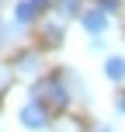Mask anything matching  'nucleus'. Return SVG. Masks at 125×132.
<instances>
[{
  "label": "nucleus",
  "mask_w": 125,
  "mask_h": 132,
  "mask_svg": "<svg viewBox=\"0 0 125 132\" xmlns=\"http://www.w3.org/2000/svg\"><path fill=\"white\" fill-rule=\"evenodd\" d=\"M97 7H101L104 14H118V11H122V0H97Z\"/></svg>",
  "instance_id": "9"
},
{
  "label": "nucleus",
  "mask_w": 125,
  "mask_h": 132,
  "mask_svg": "<svg viewBox=\"0 0 125 132\" xmlns=\"http://www.w3.org/2000/svg\"><path fill=\"white\" fill-rule=\"evenodd\" d=\"M97 132H111V129H97Z\"/></svg>",
  "instance_id": "12"
},
{
  "label": "nucleus",
  "mask_w": 125,
  "mask_h": 132,
  "mask_svg": "<svg viewBox=\"0 0 125 132\" xmlns=\"http://www.w3.org/2000/svg\"><path fill=\"white\" fill-rule=\"evenodd\" d=\"M45 7H49V0H18V4H14V21H18L21 28H28L31 21L42 18Z\"/></svg>",
  "instance_id": "2"
},
{
  "label": "nucleus",
  "mask_w": 125,
  "mask_h": 132,
  "mask_svg": "<svg viewBox=\"0 0 125 132\" xmlns=\"http://www.w3.org/2000/svg\"><path fill=\"white\" fill-rule=\"evenodd\" d=\"M38 66H42L38 52H21V56H18V63H14V70H18L21 77H35V73H38Z\"/></svg>",
  "instance_id": "6"
},
{
  "label": "nucleus",
  "mask_w": 125,
  "mask_h": 132,
  "mask_svg": "<svg viewBox=\"0 0 125 132\" xmlns=\"http://www.w3.org/2000/svg\"><path fill=\"white\" fill-rule=\"evenodd\" d=\"M49 4H52V0H49Z\"/></svg>",
  "instance_id": "13"
},
{
  "label": "nucleus",
  "mask_w": 125,
  "mask_h": 132,
  "mask_svg": "<svg viewBox=\"0 0 125 132\" xmlns=\"http://www.w3.org/2000/svg\"><path fill=\"white\" fill-rule=\"evenodd\" d=\"M104 77L111 84H122L125 80V56H108L104 59Z\"/></svg>",
  "instance_id": "7"
},
{
  "label": "nucleus",
  "mask_w": 125,
  "mask_h": 132,
  "mask_svg": "<svg viewBox=\"0 0 125 132\" xmlns=\"http://www.w3.org/2000/svg\"><path fill=\"white\" fill-rule=\"evenodd\" d=\"M18 122H21L24 129H31V132H42V129H49V111H45V104H42V101L31 97V101L18 111Z\"/></svg>",
  "instance_id": "1"
},
{
  "label": "nucleus",
  "mask_w": 125,
  "mask_h": 132,
  "mask_svg": "<svg viewBox=\"0 0 125 132\" xmlns=\"http://www.w3.org/2000/svg\"><path fill=\"white\" fill-rule=\"evenodd\" d=\"M63 24H66V21H59V18L45 24V42H49V45H59V42H63V35H66Z\"/></svg>",
  "instance_id": "8"
},
{
  "label": "nucleus",
  "mask_w": 125,
  "mask_h": 132,
  "mask_svg": "<svg viewBox=\"0 0 125 132\" xmlns=\"http://www.w3.org/2000/svg\"><path fill=\"white\" fill-rule=\"evenodd\" d=\"M49 7H52V14L59 21H70V18H77V14L84 11V0H52Z\"/></svg>",
  "instance_id": "5"
},
{
  "label": "nucleus",
  "mask_w": 125,
  "mask_h": 132,
  "mask_svg": "<svg viewBox=\"0 0 125 132\" xmlns=\"http://www.w3.org/2000/svg\"><path fill=\"white\" fill-rule=\"evenodd\" d=\"M21 31H24V28H21L14 18H4V14H0V49L14 45V42L21 38Z\"/></svg>",
  "instance_id": "4"
},
{
  "label": "nucleus",
  "mask_w": 125,
  "mask_h": 132,
  "mask_svg": "<svg viewBox=\"0 0 125 132\" xmlns=\"http://www.w3.org/2000/svg\"><path fill=\"white\" fill-rule=\"evenodd\" d=\"M115 111H118V115H125V94H118V101H115Z\"/></svg>",
  "instance_id": "11"
},
{
  "label": "nucleus",
  "mask_w": 125,
  "mask_h": 132,
  "mask_svg": "<svg viewBox=\"0 0 125 132\" xmlns=\"http://www.w3.org/2000/svg\"><path fill=\"white\" fill-rule=\"evenodd\" d=\"M80 24L90 35H104L108 31V14L101 11V7H87V11H80Z\"/></svg>",
  "instance_id": "3"
},
{
  "label": "nucleus",
  "mask_w": 125,
  "mask_h": 132,
  "mask_svg": "<svg viewBox=\"0 0 125 132\" xmlns=\"http://www.w3.org/2000/svg\"><path fill=\"white\" fill-rule=\"evenodd\" d=\"M7 80H11V70H7V66H0V87H7Z\"/></svg>",
  "instance_id": "10"
}]
</instances>
